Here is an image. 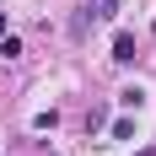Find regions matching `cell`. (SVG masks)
<instances>
[{"label": "cell", "instance_id": "5", "mask_svg": "<svg viewBox=\"0 0 156 156\" xmlns=\"http://www.w3.org/2000/svg\"><path fill=\"white\" fill-rule=\"evenodd\" d=\"M0 38H5V16H0Z\"/></svg>", "mask_w": 156, "mask_h": 156}, {"label": "cell", "instance_id": "1", "mask_svg": "<svg viewBox=\"0 0 156 156\" xmlns=\"http://www.w3.org/2000/svg\"><path fill=\"white\" fill-rule=\"evenodd\" d=\"M113 59H119V65L135 59V38H129V32H119V38H113Z\"/></svg>", "mask_w": 156, "mask_h": 156}, {"label": "cell", "instance_id": "4", "mask_svg": "<svg viewBox=\"0 0 156 156\" xmlns=\"http://www.w3.org/2000/svg\"><path fill=\"white\" fill-rule=\"evenodd\" d=\"M119 11V0H97V16H113Z\"/></svg>", "mask_w": 156, "mask_h": 156}, {"label": "cell", "instance_id": "3", "mask_svg": "<svg viewBox=\"0 0 156 156\" xmlns=\"http://www.w3.org/2000/svg\"><path fill=\"white\" fill-rule=\"evenodd\" d=\"M135 135V119H113V140H129Z\"/></svg>", "mask_w": 156, "mask_h": 156}, {"label": "cell", "instance_id": "2", "mask_svg": "<svg viewBox=\"0 0 156 156\" xmlns=\"http://www.w3.org/2000/svg\"><path fill=\"white\" fill-rule=\"evenodd\" d=\"M0 54H5V59H16V54H22V38H11V32H5V38H0Z\"/></svg>", "mask_w": 156, "mask_h": 156}]
</instances>
